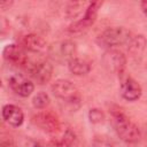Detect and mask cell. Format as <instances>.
<instances>
[{"label":"cell","mask_w":147,"mask_h":147,"mask_svg":"<svg viewBox=\"0 0 147 147\" xmlns=\"http://www.w3.org/2000/svg\"><path fill=\"white\" fill-rule=\"evenodd\" d=\"M110 121L115 132L123 141L127 144H134L139 141L141 137L139 127L122 110H111Z\"/></svg>","instance_id":"obj_1"},{"label":"cell","mask_w":147,"mask_h":147,"mask_svg":"<svg viewBox=\"0 0 147 147\" xmlns=\"http://www.w3.org/2000/svg\"><path fill=\"white\" fill-rule=\"evenodd\" d=\"M132 33L124 26H113L106 29L99 34L96 41L100 47L107 49H114L123 45H127L132 38Z\"/></svg>","instance_id":"obj_2"},{"label":"cell","mask_w":147,"mask_h":147,"mask_svg":"<svg viewBox=\"0 0 147 147\" xmlns=\"http://www.w3.org/2000/svg\"><path fill=\"white\" fill-rule=\"evenodd\" d=\"M52 93L62 101L75 105L79 103V94L77 87L68 79H59L52 85Z\"/></svg>","instance_id":"obj_3"},{"label":"cell","mask_w":147,"mask_h":147,"mask_svg":"<svg viewBox=\"0 0 147 147\" xmlns=\"http://www.w3.org/2000/svg\"><path fill=\"white\" fill-rule=\"evenodd\" d=\"M101 6H102L101 1H94V2L88 3V6L85 9L84 16L80 20L75 21L74 23H71L68 28V31L70 33H79L82 31L87 30L91 25L94 24V22L96 20V16H98L99 8Z\"/></svg>","instance_id":"obj_4"},{"label":"cell","mask_w":147,"mask_h":147,"mask_svg":"<svg viewBox=\"0 0 147 147\" xmlns=\"http://www.w3.org/2000/svg\"><path fill=\"white\" fill-rule=\"evenodd\" d=\"M102 62L107 71L111 74H116L118 76H122L124 74L125 64H126V57L123 52H121L117 48L114 49H107L102 56Z\"/></svg>","instance_id":"obj_5"},{"label":"cell","mask_w":147,"mask_h":147,"mask_svg":"<svg viewBox=\"0 0 147 147\" xmlns=\"http://www.w3.org/2000/svg\"><path fill=\"white\" fill-rule=\"evenodd\" d=\"M32 122L34 125L52 136H56L61 132V122L59 117L51 111H40L32 117Z\"/></svg>","instance_id":"obj_6"},{"label":"cell","mask_w":147,"mask_h":147,"mask_svg":"<svg viewBox=\"0 0 147 147\" xmlns=\"http://www.w3.org/2000/svg\"><path fill=\"white\" fill-rule=\"evenodd\" d=\"M2 55L3 59L17 67H21L23 69H28L29 64L31 63L30 57L26 54V51L17 45V44H8L7 46H5L3 51H2Z\"/></svg>","instance_id":"obj_7"},{"label":"cell","mask_w":147,"mask_h":147,"mask_svg":"<svg viewBox=\"0 0 147 147\" xmlns=\"http://www.w3.org/2000/svg\"><path fill=\"white\" fill-rule=\"evenodd\" d=\"M26 71L34 79V82L42 85L51 80L52 74H53V67L49 62L44 61V60L31 61Z\"/></svg>","instance_id":"obj_8"},{"label":"cell","mask_w":147,"mask_h":147,"mask_svg":"<svg viewBox=\"0 0 147 147\" xmlns=\"http://www.w3.org/2000/svg\"><path fill=\"white\" fill-rule=\"evenodd\" d=\"M8 84L10 86V88L16 94H18L20 96H23V98L31 95V93L34 90L33 83L31 80H29L28 78H25L23 75L17 74V72H13L8 77Z\"/></svg>","instance_id":"obj_9"},{"label":"cell","mask_w":147,"mask_h":147,"mask_svg":"<svg viewBox=\"0 0 147 147\" xmlns=\"http://www.w3.org/2000/svg\"><path fill=\"white\" fill-rule=\"evenodd\" d=\"M121 95L126 101H136L142 94L140 84L130 76H121Z\"/></svg>","instance_id":"obj_10"},{"label":"cell","mask_w":147,"mask_h":147,"mask_svg":"<svg viewBox=\"0 0 147 147\" xmlns=\"http://www.w3.org/2000/svg\"><path fill=\"white\" fill-rule=\"evenodd\" d=\"M51 56L56 61H70L75 57L76 54V45L72 41L65 40L61 41L53 47L49 48Z\"/></svg>","instance_id":"obj_11"},{"label":"cell","mask_w":147,"mask_h":147,"mask_svg":"<svg viewBox=\"0 0 147 147\" xmlns=\"http://www.w3.org/2000/svg\"><path fill=\"white\" fill-rule=\"evenodd\" d=\"M2 118L9 125L17 127L24 122V114L21 108L15 105H6L2 107Z\"/></svg>","instance_id":"obj_12"},{"label":"cell","mask_w":147,"mask_h":147,"mask_svg":"<svg viewBox=\"0 0 147 147\" xmlns=\"http://www.w3.org/2000/svg\"><path fill=\"white\" fill-rule=\"evenodd\" d=\"M22 47L25 51H29L31 53H44L47 49V44L44 40V38H41L38 34L34 33H30L23 37L22 39Z\"/></svg>","instance_id":"obj_13"},{"label":"cell","mask_w":147,"mask_h":147,"mask_svg":"<svg viewBox=\"0 0 147 147\" xmlns=\"http://www.w3.org/2000/svg\"><path fill=\"white\" fill-rule=\"evenodd\" d=\"M68 69L71 74L76 75V76H83V75H86L90 72L91 64L87 60L75 56L74 59H71L68 62Z\"/></svg>","instance_id":"obj_14"},{"label":"cell","mask_w":147,"mask_h":147,"mask_svg":"<svg viewBox=\"0 0 147 147\" xmlns=\"http://www.w3.org/2000/svg\"><path fill=\"white\" fill-rule=\"evenodd\" d=\"M127 51L132 56H138L140 55L145 47H146V39L144 36L138 34V36H132L130 41L127 42Z\"/></svg>","instance_id":"obj_15"},{"label":"cell","mask_w":147,"mask_h":147,"mask_svg":"<svg viewBox=\"0 0 147 147\" xmlns=\"http://www.w3.org/2000/svg\"><path fill=\"white\" fill-rule=\"evenodd\" d=\"M49 96L45 92H38L33 98H32V105L36 109H44L49 105Z\"/></svg>","instance_id":"obj_16"},{"label":"cell","mask_w":147,"mask_h":147,"mask_svg":"<svg viewBox=\"0 0 147 147\" xmlns=\"http://www.w3.org/2000/svg\"><path fill=\"white\" fill-rule=\"evenodd\" d=\"M84 8V2H71L68 8H67V15L70 18H76L78 17Z\"/></svg>","instance_id":"obj_17"},{"label":"cell","mask_w":147,"mask_h":147,"mask_svg":"<svg viewBox=\"0 0 147 147\" xmlns=\"http://www.w3.org/2000/svg\"><path fill=\"white\" fill-rule=\"evenodd\" d=\"M88 119H90L91 123H94V124L101 123L105 119V114L99 108H92L88 111Z\"/></svg>","instance_id":"obj_18"},{"label":"cell","mask_w":147,"mask_h":147,"mask_svg":"<svg viewBox=\"0 0 147 147\" xmlns=\"http://www.w3.org/2000/svg\"><path fill=\"white\" fill-rule=\"evenodd\" d=\"M93 147H114L108 140H106L105 138H100V137H95L92 141Z\"/></svg>","instance_id":"obj_19"},{"label":"cell","mask_w":147,"mask_h":147,"mask_svg":"<svg viewBox=\"0 0 147 147\" xmlns=\"http://www.w3.org/2000/svg\"><path fill=\"white\" fill-rule=\"evenodd\" d=\"M140 7H141L142 13H144L145 16L147 17V0H146V1H141V2H140Z\"/></svg>","instance_id":"obj_20"},{"label":"cell","mask_w":147,"mask_h":147,"mask_svg":"<svg viewBox=\"0 0 147 147\" xmlns=\"http://www.w3.org/2000/svg\"><path fill=\"white\" fill-rule=\"evenodd\" d=\"M11 3H13L11 1H1V2H0V8H1V9H6V8L9 7Z\"/></svg>","instance_id":"obj_21"},{"label":"cell","mask_w":147,"mask_h":147,"mask_svg":"<svg viewBox=\"0 0 147 147\" xmlns=\"http://www.w3.org/2000/svg\"><path fill=\"white\" fill-rule=\"evenodd\" d=\"M1 147H14V144L10 140H3L1 142Z\"/></svg>","instance_id":"obj_22"},{"label":"cell","mask_w":147,"mask_h":147,"mask_svg":"<svg viewBox=\"0 0 147 147\" xmlns=\"http://www.w3.org/2000/svg\"><path fill=\"white\" fill-rule=\"evenodd\" d=\"M33 147H56V146L52 142V144H51V146H45V145H42V144H36Z\"/></svg>","instance_id":"obj_23"}]
</instances>
